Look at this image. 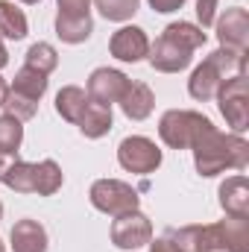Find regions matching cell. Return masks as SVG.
<instances>
[{
    "label": "cell",
    "mask_w": 249,
    "mask_h": 252,
    "mask_svg": "<svg viewBox=\"0 0 249 252\" xmlns=\"http://www.w3.org/2000/svg\"><path fill=\"white\" fill-rule=\"evenodd\" d=\"M167 238L179 252H249V220L226 217L208 226H182Z\"/></svg>",
    "instance_id": "6da1fadb"
},
{
    "label": "cell",
    "mask_w": 249,
    "mask_h": 252,
    "mask_svg": "<svg viewBox=\"0 0 249 252\" xmlns=\"http://www.w3.org/2000/svg\"><path fill=\"white\" fill-rule=\"evenodd\" d=\"M193 164L199 176H217L223 170H244L249 164V144L244 135L220 132L211 124L193 144Z\"/></svg>",
    "instance_id": "7a4b0ae2"
},
{
    "label": "cell",
    "mask_w": 249,
    "mask_h": 252,
    "mask_svg": "<svg viewBox=\"0 0 249 252\" xmlns=\"http://www.w3.org/2000/svg\"><path fill=\"white\" fill-rule=\"evenodd\" d=\"M232 73H247V53H235L229 47L214 50L205 62L199 64L190 79H187V91L193 100L208 103L217 97V88L223 85V79H229Z\"/></svg>",
    "instance_id": "3957f363"
},
{
    "label": "cell",
    "mask_w": 249,
    "mask_h": 252,
    "mask_svg": "<svg viewBox=\"0 0 249 252\" xmlns=\"http://www.w3.org/2000/svg\"><path fill=\"white\" fill-rule=\"evenodd\" d=\"M211 126V121L190 109H170L158 121V135L170 150H190V144Z\"/></svg>",
    "instance_id": "277c9868"
},
{
    "label": "cell",
    "mask_w": 249,
    "mask_h": 252,
    "mask_svg": "<svg viewBox=\"0 0 249 252\" xmlns=\"http://www.w3.org/2000/svg\"><path fill=\"white\" fill-rule=\"evenodd\" d=\"M217 106L226 118V126L235 135H244L249 126V94H247V73H232L217 88Z\"/></svg>",
    "instance_id": "5b68a950"
},
{
    "label": "cell",
    "mask_w": 249,
    "mask_h": 252,
    "mask_svg": "<svg viewBox=\"0 0 249 252\" xmlns=\"http://www.w3.org/2000/svg\"><path fill=\"white\" fill-rule=\"evenodd\" d=\"M88 196H91V205L109 217H121L126 211L138 208V190L121 179H97Z\"/></svg>",
    "instance_id": "8992f818"
},
{
    "label": "cell",
    "mask_w": 249,
    "mask_h": 252,
    "mask_svg": "<svg viewBox=\"0 0 249 252\" xmlns=\"http://www.w3.org/2000/svg\"><path fill=\"white\" fill-rule=\"evenodd\" d=\"M118 161H121V167L129 170V173L147 176V173H156L158 170L161 150L156 147V141H150L144 135H129V138L121 141V147H118Z\"/></svg>",
    "instance_id": "52a82bcc"
},
{
    "label": "cell",
    "mask_w": 249,
    "mask_h": 252,
    "mask_svg": "<svg viewBox=\"0 0 249 252\" xmlns=\"http://www.w3.org/2000/svg\"><path fill=\"white\" fill-rule=\"evenodd\" d=\"M153 241V223L147 214H141L138 208L135 211H126L121 217H115L112 223V244L121 247V250H141Z\"/></svg>",
    "instance_id": "ba28073f"
},
{
    "label": "cell",
    "mask_w": 249,
    "mask_h": 252,
    "mask_svg": "<svg viewBox=\"0 0 249 252\" xmlns=\"http://www.w3.org/2000/svg\"><path fill=\"white\" fill-rule=\"evenodd\" d=\"M129 76H126L124 70H115V67H97V70H91V76H88V97L94 100V103H100V106H112V103H121V97L126 94V88H129Z\"/></svg>",
    "instance_id": "9c48e42d"
},
{
    "label": "cell",
    "mask_w": 249,
    "mask_h": 252,
    "mask_svg": "<svg viewBox=\"0 0 249 252\" xmlns=\"http://www.w3.org/2000/svg\"><path fill=\"white\" fill-rule=\"evenodd\" d=\"M217 41L220 47H229L235 53H247L249 47V15L244 6L226 9L217 21Z\"/></svg>",
    "instance_id": "30bf717a"
},
{
    "label": "cell",
    "mask_w": 249,
    "mask_h": 252,
    "mask_svg": "<svg viewBox=\"0 0 249 252\" xmlns=\"http://www.w3.org/2000/svg\"><path fill=\"white\" fill-rule=\"evenodd\" d=\"M109 50L115 59L121 62H141L147 53H150V38L141 27H121L112 41H109Z\"/></svg>",
    "instance_id": "8fae6325"
},
{
    "label": "cell",
    "mask_w": 249,
    "mask_h": 252,
    "mask_svg": "<svg viewBox=\"0 0 249 252\" xmlns=\"http://www.w3.org/2000/svg\"><path fill=\"white\" fill-rule=\"evenodd\" d=\"M147 59H150V64L156 70H161V73H179V70H185L187 64H190L193 56H190V50L179 47L176 41H170V38L161 35L156 44H150Z\"/></svg>",
    "instance_id": "7c38bea8"
},
{
    "label": "cell",
    "mask_w": 249,
    "mask_h": 252,
    "mask_svg": "<svg viewBox=\"0 0 249 252\" xmlns=\"http://www.w3.org/2000/svg\"><path fill=\"white\" fill-rule=\"evenodd\" d=\"M220 208L226 211V217H241L249 220V182L247 176H229L220 185Z\"/></svg>",
    "instance_id": "4fadbf2b"
},
{
    "label": "cell",
    "mask_w": 249,
    "mask_h": 252,
    "mask_svg": "<svg viewBox=\"0 0 249 252\" xmlns=\"http://www.w3.org/2000/svg\"><path fill=\"white\" fill-rule=\"evenodd\" d=\"M12 250L15 252H47V229L38 220H18L12 226Z\"/></svg>",
    "instance_id": "5bb4252c"
},
{
    "label": "cell",
    "mask_w": 249,
    "mask_h": 252,
    "mask_svg": "<svg viewBox=\"0 0 249 252\" xmlns=\"http://www.w3.org/2000/svg\"><path fill=\"white\" fill-rule=\"evenodd\" d=\"M121 109L129 121H147L156 109V94L144 82H129L126 94L121 97Z\"/></svg>",
    "instance_id": "9a60e30c"
},
{
    "label": "cell",
    "mask_w": 249,
    "mask_h": 252,
    "mask_svg": "<svg viewBox=\"0 0 249 252\" xmlns=\"http://www.w3.org/2000/svg\"><path fill=\"white\" fill-rule=\"evenodd\" d=\"M112 106H100V103H94V100H88V106H85V112L79 115V132L85 135V138H103L109 129H112Z\"/></svg>",
    "instance_id": "2e32d148"
},
{
    "label": "cell",
    "mask_w": 249,
    "mask_h": 252,
    "mask_svg": "<svg viewBox=\"0 0 249 252\" xmlns=\"http://www.w3.org/2000/svg\"><path fill=\"white\" fill-rule=\"evenodd\" d=\"M88 100H91V97H88L79 85H64L62 91L56 94V112H59V118H62V121L76 124V121H79V115L85 112Z\"/></svg>",
    "instance_id": "e0dca14e"
},
{
    "label": "cell",
    "mask_w": 249,
    "mask_h": 252,
    "mask_svg": "<svg viewBox=\"0 0 249 252\" xmlns=\"http://www.w3.org/2000/svg\"><path fill=\"white\" fill-rule=\"evenodd\" d=\"M0 182L9 190H15V193H35V164L12 158V164L6 167Z\"/></svg>",
    "instance_id": "ac0fdd59"
},
{
    "label": "cell",
    "mask_w": 249,
    "mask_h": 252,
    "mask_svg": "<svg viewBox=\"0 0 249 252\" xmlns=\"http://www.w3.org/2000/svg\"><path fill=\"white\" fill-rule=\"evenodd\" d=\"M94 32V21L91 15L85 18H67V15H56V35L62 38L64 44H82L88 41Z\"/></svg>",
    "instance_id": "d6986e66"
},
{
    "label": "cell",
    "mask_w": 249,
    "mask_h": 252,
    "mask_svg": "<svg viewBox=\"0 0 249 252\" xmlns=\"http://www.w3.org/2000/svg\"><path fill=\"white\" fill-rule=\"evenodd\" d=\"M30 32V24H27V15L9 3V0H0V38H12V41H21L24 35Z\"/></svg>",
    "instance_id": "ffe728a7"
},
{
    "label": "cell",
    "mask_w": 249,
    "mask_h": 252,
    "mask_svg": "<svg viewBox=\"0 0 249 252\" xmlns=\"http://www.w3.org/2000/svg\"><path fill=\"white\" fill-rule=\"evenodd\" d=\"M12 91H15V94H21V97H30V100H35V103H38V100L44 97V91H47V76L24 64V67L15 73V79H12Z\"/></svg>",
    "instance_id": "44dd1931"
},
{
    "label": "cell",
    "mask_w": 249,
    "mask_h": 252,
    "mask_svg": "<svg viewBox=\"0 0 249 252\" xmlns=\"http://www.w3.org/2000/svg\"><path fill=\"white\" fill-rule=\"evenodd\" d=\"M164 38H170V41H176L179 47H185V50H199L205 41H208V35L202 32V27H196V24H187V21H176V24H167V30H164Z\"/></svg>",
    "instance_id": "7402d4cb"
},
{
    "label": "cell",
    "mask_w": 249,
    "mask_h": 252,
    "mask_svg": "<svg viewBox=\"0 0 249 252\" xmlns=\"http://www.w3.org/2000/svg\"><path fill=\"white\" fill-rule=\"evenodd\" d=\"M62 182H64V173L53 158H44V161L35 164V193L38 196H53L62 188Z\"/></svg>",
    "instance_id": "603a6c76"
},
{
    "label": "cell",
    "mask_w": 249,
    "mask_h": 252,
    "mask_svg": "<svg viewBox=\"0 0 249 252\" xmlns=\"http://www.w3.org/2000/svg\"><path fill=\"white\" fill-rule=\"evenodd\" d=\"M56 64H59V53H56V47L47 44V41H35V44L27 50V67L38 70V73H44V76H50V73L56 70Z\"/></svg>",
    "instance_id": "cb8c5ba5"
},
{
    "label": "cell",
    "mask_w": 249,
    "mask_h": 252,
    "mask_svg": "<svg viewBox=\"0 0 249 252\" xmlns=\"http://www.w3.org/2000/svg\"><path fill=\"white\" fill-rule=\"evenodd\" d=\"M24 144V126L12 115H0V153L15 156Z\"/></svg>",
    "instance_id": "d4e9b609"
},
{
    "label": "cell",
    "mask_w": 249,
    "mask_h": 252,
    "mask_svg": "<svg viewBox=\"0 0 249 252\" xmlns=\"http://www.w3.org/2000/svg\"><path fill=\"white\" fill-rule=\"evenodd\" d=\"M100 15L109 21H129L138 12V0H94Z\"/></svg>",
    "instance_id": "484cf974"
},
{
    "label": "cell",
    "mask_w": 249,
    "mask_h": 252,
    "mask_svg": "<svg viewBox=\"0 0 249 252\" xmlns=\"http://www.w3.org/2000/svg\"><path fill=\"white\" fill-rule=\"evenodd\" d=\"M6 115H12V118H18L21 124L24 121H30V118H35V112H38V103L35 100H30V97H21V94H15L12 88H9V94H6Z\"/></svg>",
    "instance_id": "4316f807"
},
{
    "label": "cell",
    "mask_w": 249,
    "mask_h": 252,
    "mask_svg": "<svg viewBox=\"0 0 249 252\" xmlns=\"http://www.w3.org/2000/svg\"><path fill=\"white\" fill-rule=\"evenodd\" d=\"M217 3L220 0H196V18H199V27H211L217 21Z\"/></svg>",
    "instance_id": "83f0119b"
},
{
    "label": "cell",
    "mask_w": 249,
    "mask_h": 252,
    "mask_svg": "<svg viewBox=\"0 0 249 252\" xmlns=\"http://www.w3.org/2000/svg\"><path fill=\"white\" fill-rule=\"evenodd\" d=\"M91 9V0H59V15L67 18H85Z\"/></svg>",
    "instance_id": "f1b7e54d"
},
{
    "label": "cell",
    "mask_w": 249,
    "mask_h": 252,
    "mask_svg": "<svg viewBox=\"0 0 249 252\" xmlns=\"http://www.w3.org/2000/svg\"><path fill=\"white\" fill-rule=\"evenodd\" d=\"M150 6L156 9V12H176V9H182L185 6V0H150Z\"/></svg>",
    "instance_id": "f546056e"
},
{
    "label": "cell",
    "mask_w": 249,
    "mask_h": 252,
    "mask_svg": "<svg viewBox=\"0 0 249 252\" xmlns=\"http://www.w3.org/2000/svg\"><path fill=\"white\" fill-rule=\"evenodd\" d=\"M147 247H150V252H179L176 247H173V241H170L167 235H164V238H156V241H150Z\"/></svg>",
    "instance_id": "4dcf8cb0"
},
{
    "label": "cell",
    "mask_w": 249,
    "mask_h": 252,
    "mask_svg": "<svg viewBox=\"0 0 249 252\" xmlns=\"http://www.w3.org/2000/svg\"><path fill=\"white\" fill-rule=\"evenodd\" d=\"M12 164V156H6V153H0V179H3V173H6V167Z\"/></svg>",
    "instance_id": "1f68e13d"
},
{
    "label": "cell",
    "mask_w": 249,
    "mask_h": 252,
    "mask_svg": "<svg viewBox=\"0 0 249 252\" xmlns=\"http://www.w3.org/2000/svg\"><path fill=\"white\" fill-rule=\"evenodd\" d=\"M6 94H9V85H6V79L0 76V109H3V103H6Z\"/></svg>",
    "instance_id": "d6a6232c"
},
{
    "label": "cell",
    "mask_w": 249,
    "mask_h": 252,
    "mask_svg": "<svg viewBox=\"0 0 249 252\" xmlns=\"http://www.w3.org/2000/svg\"><path fill=\"white\" fill-rule=\"evenodd\" d=\"M9 64V53H6V44H3V38H0V67H6Z\"/></svg>",
    "instance_id": "836d02e7"
},
{
    "label": "cell",
    "mask_w": 249,
    "mask_h": 252,
    "mask_svg": "<svg viewBox=\"0 0 249 252\" xmlns=\"http://www.w3.org/2000/svg\"><path fill=\"white\" fill-rule=\"evenodd\" d=\"M21 3H38V0H21Z\"/></svg>",
    "instance_id": "e575fe53"
},
{
    "label": "cell",
    "mask_w": 249,
    "mask_h": 252,
    "mask_svg": "<svg viewBox=\"0 0 249 252\" xmlns=\"http://www.w3.org/2000/svg\"><path fill=\"white\" fill-rule=\"evenodd\" d=\"M0 220H3V202H0Z\"/></svg>",
    "instance_id": "d590c367"
},
{
    "label": "cell",
    "mask_w": 249,
    "mask_h": 252,
    "mask_svg": "<svg viewBox=\"0 0 249 252\" xmlns=\"http://www.w3.org/2000/svg\"><path fill=\"white\" fill-rule=\"evenodd\" d=\"M0 252H6V247H3V241H0Z\"/></svg>",
    "instance_id": "8d00e7d4"
}]
</instances>
